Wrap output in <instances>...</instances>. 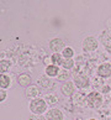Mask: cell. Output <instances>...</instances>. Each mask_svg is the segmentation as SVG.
Returning <instances> with one entry per match:
<instances>
[{
	"label": "cell",
	"instance_id": "cell-1",
	"mask_svg": "<svg viewBox=\"0 0 111 120\" xmlns=\"http://www.w3.org/2000/svg\"><path fill=\"white\" fill-rule=\"evenodd\" d=\"M30 110L31 113L35 115H41L47 110V103L44 99L41 98H36V99H32L30 103Z\"/></svg>",
	"mask_w": 111,
	"mask_h": 120
},
{
	"label": "cell",
	"instance_id": "cell-2",
	"mask_svg": "<svg viewBox=\"0 0 111 120\" xmlns=\"http://www.w3.org/2000/svg\"><path fill=\"white\" fill-rule=\"evenodd\" d=\"M86 104L90 108H100L103 104V97L99 92H91L86 97Z\"/></svg>",
	"mask_w": 111,
	"mask_h": 120
},
{
	"label": "cell",
	"instance_id": "cell-3",
	"mask_svg": "<svg viewBox=\"0 0 111 120\" xmlns=\"http://www.w3.org/2000/svg\"><path fill=\"white\" fill-rule=\"evenodd\" d=\"M97 45H99L97 40L95 37H93V36H89V37H86L83 41L82 47H83V50L85 52H93V51H95L97 48Z\"/></svg>",
	"mask_w": 111,
	"mask_h": 120
},
{
	"label": "cell",
	"instance_id": "cell-4",
	"mask_svg": "<svg viewBox=\"0 0 111 120\" xmlns=\"http://www.w3.org/2000/svg\"><path fill=\"white\" fill-rule=\"evenodd\" d=\"M50 48L54 53H59V52H63L65 47H64V42L61 38H53L50 42Z\"/></svg>",
	"mask_w": 111,
	"mask_h": 120
},
{
	"label": "cell",
	"instance_id": "cell-5",
	"mask_svg": "<svg viewBox=\"0 0 111 120\" xmlns=\"http://www.w3.org/2000/svg\"><path fill=\"white\" fill-rule=\"evenodd\" d=\"M31 82H32V78H31V75L27 74V73H21L19 77H17V83H19L20 87L29 88L30 86H32Z\"/></svg>",
	"mask_w": 111,
	"mask_h": 120
},
{
	"label": "cell",
	"instance_id": "cell-6",
	"mask_svg": "<svg viewBox=\"0 0 111 120\" xmlns=\"http://www.w3.org/2000/svg\"><path fill=\"white\" fill-rule=\"evenodd\" d=\"M97 74L103 78H107L111 75V64L110 63H103L97 68Z\"/></svg>",
	"mask_w": 111,
	"mask_h": 120
},
{
	"label": "cell",
	"instance_id": "cell-7",
	"mask_svg": "<svg viewBox=\"0 0 111 120\" xmlns=\"http://www.w3.org/2000/svg\"><path fill=\"white\" fill-rule=\"evenodd\" d=\"M46 120H63V113L59 109H51L46 114Z\"/></svg>",
	"mask_w": 111,
	"mask_h": 120
},
{
	"label": "cell",
	"instance_id": "cell-8",
	"mask_svg": "<svg viewBox=\"0 0 111 120\" xmlns=\"http://www.w3.org/2000/svg\"><path fill=\"white\" fill-rule=\"evenodd\" d=\"M61 90H62V93H63L65 97L73 95V93H74V84H73V82H64L63 84H62V87H61Z\"/></svg>",
	"mask_w": 111,
	"mask_h": 120
},
{
	"label": "cell",
	"instance_id": "cell-9",
	"mask_svg": "<svg viewBox=\"0 0 111 120\" xmlns=\"http://www.w3.org/2000/svg\"><path fill=\"white\" fill-rule=\"evenodd\" d=\"M74 84L78 88H85V87L89 86V79L85 75H77L74 79Z\"/></svg>",
	"mask_w": 111,
	"mask_h": 120
},
{
	"label": "cell",
	"instance_id": "cell-10",
	"mask_svg": "<svg viewBox=\"0 0 111 120\" xmlns=\"http://www.w3.org/2000/svg\"><path fill=\"white\" fill-rule=\"evenodd\" d=\"M38 94H39V89L36 86H30L27 89H26V97L30 98L31 100L36 99V98L38 97Z\"/></svg>",
	"mask_w": 111,
	"mask_h": 120
},
{
	"label": "cell",
	"instance_id": "cell-11",
	"mask_svg": "<svg viewBox=\"0 0 111 120\" xmlns=\"http://www.w3.org/2000/svg\"><path fill=\"white\" fill-rule=\"evenodd\" d=\"M59 72L61 71L58 68V66H56V64H50V66H47V68H46V74L48 77H58Z\"/></svg>",
	"mask_w": 111,
	"mask_h": 120
},
{
	"label": "cell",
	"instance_id": "cell-12",
	"mask_svg": "<svg viewBox=\"0 0 111 120\" xmlns=\"http://www.w3.org/2000/svg\"><path fill=\"white\" fill-rule=\"evenodd\" d=\"M10 84H11V79L9 75L0 74V88L1 89H6V88L10 87Z\"/></svg>",
	"mask_w": 111,
	"mask_h": 120
},
{
	"label": "cell",
	"instance_id": "cell-13",
	"mask_svg": "<svg viewBox=\"0 0 111 120\" xmlns=\"http://www.w3.org/2000/svg\"><path fill=\"white\" fill-rule=\"evenodd\" d=\"M10 67H11V62L9 60H3L0 62V72H1V74H5V72H7Z\"/></svg>",
	"mask_w": 111,
	"mask_h": 120
},
{
	"label": "cell",
	"instance_id": "cell-14",
	"mask_svg": "<svg viewBox=\"0 0 111 120\" xmlns=\"http://www.w3.org/2000/svg\"><path fill=\"white\" fill-rule=\"evenodd\" d=\"M74 56V50L70 47H65L63 52H62V57L63 58H67V60H72V57Z\"/></svg>",
	"mask_w": 111,
	"mask_h": 120
},
{
	"label": "cell",
	"instance_id": "cell-15",
	"mask_svg": "<svg viewBox=\"0 0 111 120\" xmlns=\"http://www.w3.org/2000/svg\"><path fill=\"white\" fill-rule=\"evenodd\" d=\"M51 61L53 62V64H56V66H61L62 63V61H63V58L61 57V53H53V55L51 56Z\"/></svg>",
	"mask_w": 111,
	"mask_h": 120
},
{
	"label": "cell",
	"instance_id": "cell-16",
	"mask_svg": "<svg viewBox=\"0 0 111 120\" xmlns=\"http://www.w3.org/2000/svg\"><path fill=\"white\" fill-rule=\"evenodd\" d=\"M61 66H62L63 68H65V69H70V68H73V66H74V61H73V60H67V58H64L63 61H62Z\"/></svg>",
	"mask_w": 111,
	"mask_h": 120
},
{
	"label": "cell",
	"instance_id": "cell-17",
	"mask_svg": "<svg viewBox=\"0 0 111 120\" xmlns=\"http://www.w3.org/2000/svg\"><path fill=\"white\" fill-rule=\"evenodd\" d=\"M68 78H69V72H67V71H62V72H59V74H58L59 82H67Z\"/></svg>",
	"mask_w": 111,
	"mask_h": 120
},
{
	"label": "cell",
	"instance_id": "cell-18",
	"mask_svg": "<svg viewBox=\"0 0 111 120\" xmlns=\"http://www.w3.org/2000/svg\"><path fill=\"white\" fill-rule=\"evenodd\" d=\"M38 83L41 84L42 87H44V88H48V87L51 86V82H48L46 77H41V78L38 79Z\"/></svg>",
	"mask_w": 111,
	"mask_h": 120
},
{
	"label": "cell",
	"instance_id": "cell-19",
	"mask_svg": "<svg viewBox=\"0 0 111 120\" xmlns=\"http://www.w3.org/2000/svg\"><path fill=\"white\" fill-rule=\"evenodd\" d=\"M6 99V92L5 89H1L0 90V101H4Z\"/></svg>",
	"mask_w": 111,
	"mask_h": 120
},
{
	"label": "cell",
	"instance_id": "cell-20",
	"mask_svg": "<svg viewBox=\"0 0 111 120\" xmlns=\"http://www.w3.org/2000/svg\"><path fill=\"white\" fill-rule=\"evenodd\" d=\"M109 89H110V88H109V87H105V88H104V89H103V92H104V93H107V90H109Z\"/></svg>",
	"mask_w": 111,
	"mask_h": 120
},
{
	"label": "cell",
	"instance_id": "cell-21",
	"mask_svg": "<svg viewBox=\"0 0 111 120\" xmlns=\"http://www.w3.org/2000/svg\"><path fill=\"white\" fill-rule=\"evenodd\" d=\"M89 120H96V119H89Z\"/></svg>",
	"mask_w": 111,
	"mask_h": 120
}]
</instances>
